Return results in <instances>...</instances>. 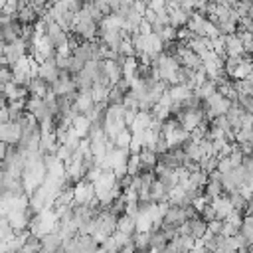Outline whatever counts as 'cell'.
<instances>
[{"label": "cell", "instance_id": "ac0fdd59", "mask_svg": "<svg viewBox=\"0 0 253 253\" xmlns=\"http://www.w3.org/2000/svg\"><path fill=\"white\" fill-rule=\"evenodd\" d=\"M126 170H128V176H138L140 170H142V164H140V154H130L128 158V164H126Z\"/></svg>", "mask_w": 253, "mask_h": 253}, {"label": "cell", "instance_id": "30bf717a", "mask_svg": "<svg viewBox=\"0 0 253 253\" xmlns=\"http://www.w3.org/2000/svg\"><path fill=\"white\" fill-rule=\"evenodd\" d=\"M184 152H186V156H188V160H192V162H202V158H204V150H202V146H200V142H194V140H188L184 146Z\"/></svg>", "mask_w": 253, "mask_h": 253}, {"label": "cell", "instance_id": "d6986e66", "mask_svg": "<svg viewBox=\"0 0 253 253\" xmlns=\"http://www.w3.org/2000/svg\"><path fill=\"white\" fill-rule=\"evenodd\" d=\"M223 225H225V221L213 219V221L208 223V231H211L213 235H221V233H223Z\"/></svg>", "mask_w": 253, "mask_h": 253}, {"label": "cell", "instance_id": "2e32d148", "mask_svg": "<svg viewBox=\"0 0 253 253\" xmlns=\"http://www.w3.org/2000/svg\"><path fill=\"white\" fill-rule=\"evenodd\" d=\"M241 235L247 239V243H249V247H251V245H253V215H245V217H243Z\"/></svg>", "mask_w": 253, "mask_h": 253}, {"label": "cell", "instance_id": "277c9868", "mask_svg": "<svg viewBox=\"0 0 253 253\" xmlns=\"http://www.w3.org/2000/svg\"><path fill=\"white\" fill-rule=\"evenodd\" d=\"M210 206L215 210V217H217L219 221H225V219H227V215L233 211V206H231V202H229V198H227V196H219V198L211 200V204H210Z\"/></svg>", "mask_w": 253, "mask_h": 253}, {"label": "cell", "instance_id": "9a60e30c", "mask_svg": "<svg viewBox=\"0 0 253 253\" xmlns=\"http://www.w3.org/2000/svg\"><path fill=\"white\" fill-rule=\"evenodd\" d=\"M245 59H247V53L241 55V57H225V73H227V77L233 79V73L237 71V67H239Z\"/></svg>", "mask_w": 253, "mask_h": 253}, {"label": "cell", "instance_id": "8992f818", "mask_svg": "<svg viewBox=\"0 0 253 253\" xmlns=\"http://www.w3.org/2000/svg\"><path fill=\"white\" fill-rule=\"evenodd\" d=\"M105 75H107L109 83L115 87V85L123 79V67H121L115 59H107V61H105Z\"/></svg>", "mask_w": 253, "mask_h": 253}, {"label": "cell", "instance_id": "9c48e42d", "mask_svg": "<svg viewBox=\"0 0 253 253\" xmlns=\"http://www.w3.org/2000/svg\"><path fill=\"white\" fill-rule=\"evenodd\" d=\"M117 231L128 235V237H134L136 235V217H130V215H121L119 217V223H117Z\"/></svg>", "mask_w": 253, "mask_h": 253}, {"label": "cell", "instance_id": "ba28073f", "mask_svg": "<svg viewBox=\"0 0 253 253\" xmlns=\"http://www.w3.org/2000/svg\"><path fill=\"white\" fill-rule=\"evenodd\" d=\"M192 95H194V91L188 85H174V87H170V97H172V101L176 105H184Z\"/></svg>", "mask_w": 253, "mask_h": 253}, {"label": "cell", "instance_id": "ffe728a7", "mask_svg": "<svg viewBox=\"0 0 253 253\" xmlns=\"http://www.w3.org/2000/svg\"><path fill=\"white\" fill-rule=\"evenodd\" d=\"M136 115H138V111H134V109H125V123H126V126H130V125L134 123Z\"/></svg>", "mask_w": 253, "mask_h": 253}, {"label": "cell", "instance_id": "6da1fadb", "mask_svg": "<svg viewBox=\"0 0 253 253\" xmlns=\"http://www.w3.org/2000/svg\"><path fill=\"white\" fill-rule=\"evenodd\" d=\"M22 134H24V128H22V125L18 121H10V123L0 126V140L10 144V146H18Z\"/></svg>", "mask_w": 253, "mask_h": 253}, {"label": "cell", "instance_id": "8fae6325", "mask_svg": "<svg viewBox=\"0 0 253 253\" xmlns=\"http://www.w3.org/2000/svg\"><path fill=\"white\" fill-rule=\"evenodd\" d=\"M217 93V85H215V81H211V79H208L204 85H200L196 91H194V95L198 97V99H202L204 103L210 99V97H213Z\"/></svg>", "mask_w": 253, "mask_h": 253}, {"label": "cell", "instance_id": "7c38bea8", "mask_svg": "<svg viewBox=\"0 0 253 253\" xmlns=\"http://www.w3.org/2000/svg\"><path fill=\"white\" fill-rule=\"evenodd\" d=\"M190 229H192V237L198 241L208 233V221L202 215H198V217L190 219Z\"/></svg>", "mask_w": 253, "mask_h": 253}, {"label": "cell", "instance_id": "3957f363", "mask_svg": "<svg viewBox=\"0 0 253 253\" xmlns=\"http://www.w3.org/2000/svg\"><path fill=\"white\" fill-rule=\"evenodd\" d=\"M225 51H227V57H241V55H245L243 40H241L239 34L225 36Z\"/></svg>", "mask_w": 253, "mask_h": 253}, {"label": "cell", "instance_id": "7a4b0ae2", "mask_svg": "<svg viewBox=\"0 0 253 253\" xmlns=\"http://www.w3.org/2000/svg\"><path fill=\"white\" fill-rule=\"evenodd\" d=\"M152 121H154L152 111H138V115H136L134 123H132L128 128H130V132H132V134H144V132L152 126Z\"/></svg>", "mask_w": 253, "mask_h": 253}, {"label": "cell", "instance_id": "52a82bcc", "mask_svg": "<svg viewBox=\"0 0 253 253\" xmlns=\"http://www.w3.org/2000/svg\"><path fill=\"white\" fill-rule=\"evenodd\" d=\"M61 245H63V241H61V237L57 235V231H53V233L42 237V251H43V253H57V251L61 249Z\"/></svg>", "mask_w": 253, "mask_h": 253}, {"label": "cell", "instance_id": "e0dca14e", "mask_svg": "<svg viewBox=\"0 0 253 253\" xmlns=\"http://www.w3.org/2000/svg\"><path fill=\"white\" fill-rule=\"evenodd\" d=\"M130 142H132V132H130V128H125V130L117 136L115 146H117V148H123V150H128V148H130Z\"/></svg>", "mask_w": 253, "mask_h": 253}, {"label": "cell", "instance_id": "5bb4252c", "mask_svg": "<svg viewBox=\"0 0 253 253\" xmlns=\"http://www.w3.org/2000/svg\"><path fill=\"white\" fill-rule=\"evenodd\" d=\"M150 239H152V233H136V235L132 237V243H134L136 251L148 253V251H150Z\"/></svg>", "mask_w": 253, "mask_h": 253}, {"label": "cell", "instance_id": "5b68a950", "mask_svg": "<svg viewBox=\"0 0 253 253\" xmlns=\"http://www.w3.org/2000/svg\"><path fill=\"white\" fill-rule=\"evenodd\" d=\"M28 91H30L32 97L45 99V95L51 91V87H49L42 77H34V79H30V83H28Z\"/></svg>", "mask_w": 253, "mask_h": 253}, {"label": "cell", "instance_id": "4fadbf2b", "mask_svg": "<svg viewBox=\"0 0 253 253\" xmlns=\"http://www.w3.org/2000/svg\"><path fill=\"white\" fill-rule=\"evenodd\" d=\"M75 130H77V134L81 136V138H87L89 136V132H91V126H93V123L85 117V115H79L75 121H73V125H71Z\"/></svg>", "mask_w": 253, "mask_h": 253}]
</instances>
